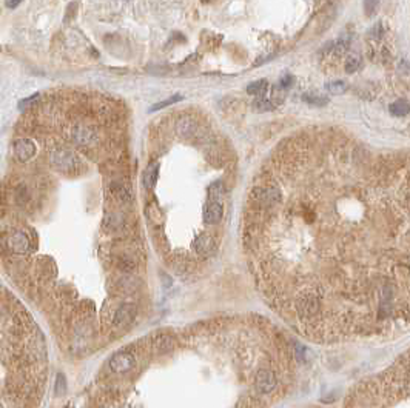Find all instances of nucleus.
I'll return each instance as SVG.
<instances>
[{
    "label": "nucleus",
    "instance_id": "25",
    "mask_svg": "<svg viewBox=\"0 0 410 408\" xmlns=\"http://www.w3.org/2000/svg\"><path fill=\"white\" fill-rule=\"evenodd\" d=\"M20 2H22V0H5V3H6V6H8L9 9H14V8H17Z\"/></svg>",
    "mask_w": 410,
    "mask_h": 408
},
{
    "label": "nucleus",
    "instance_id": "5",
    "mask_svg": "<svg viewBox=\"0 0 410 408\" xmlns=\"http://www.w3.org/2000/svg\"><path fill=\"white\" fill-rule=\"evenodd\" d=\"M136 316V308L135 305H130V304H124L119 307L116 311H114V316L111 319V323L117 328H121V326H125L128 325L131 320L135 319Z\"/></svg>",
    "mask_w": 410,
    "mask_h": 408
},
{
    "label": "nucleus",
    "instance_id": "14",
    "mask_svg": "<svg viewBox=\"0 0 410 408\" xmlns=\"http://www.w3.org/2000/svg\"><path fill=\"white\" fill-rule=\"evenodd\" d=\"M193 247L197 253H207L213 248V240H211V237H208L207 234H201L194 239Z\"/></svg>",
    "mask_w": 410,
    "mask_h": 408
},
{
    "label": "nucleus",
    "instance_id": "24",
    "mask_svg": "<svg viewBox=\"0 0 410 408\" xmlns=\"http://www.w3.org/2000/svg\"><path fill=\"white\" fill-rule=\"evenodd\" d=\"M292 82H293V77L290 76V74H287V76H284V77L281 79L279 87H281V88H288V87H292Z\"/></svg>",
    "mask_w": 410,
    "mask_h": 408
},
{
    "label": "nucleus",
    "instance_id": "18",
    "mask_svg": "<svg viewBox=\"0 0 410 408\" xmlns=\"http://www.w3.org/2000/svg\"><path fill=\"white\" fill-rule=\"evenodd\" d=\"M253 110L258 113H264V111H273L274 110V103L270 100H266L264 97H259L258 100L253 102Z\"/></svg>",
    "mask_w": 410,
    "mask_h": 408
},
{
    "label": "nucleus",
    "instance_id": "4",
    "mask_svg": "<svg viewBox=\"0 0 410 408\" xmlns=\"http://www.w3.org/2000/svg\"><path fill=\"white\" fill-rule=\"evenodd\" d=\"M276 384H277L276 374L272 370L262 368L255 376V388L258 390L259 394H269L270 391L274 390Z\"/></svg>",
    "mask_w": 410,
    "mask_h": 408
},
{
    "label": "nucleus",
    "instance_id": "7",
    "mask_svg": "<svg viewBox=\"0 0 410 408\" xmlns=\"http://www.w3.org/2000/svg\"><path fill=\"white\" fill-rule=\"evenodd\" d=\"M14 151H16V157L20 162H28L36 154V145L30 139H19L14 143Z\"/></svg>",
    "mask_w": 410,
    "mask_h": 408
},
{
    "label": "nucleus",
    "instance_id": "11",
    "mask_svg": "<svg viewBox=\"0 0 410 408\" xmlns=\"http://www.w3.org/2000/svg\"><path fill=\"white\" fill-rule=\"evenodd\" d=\"M267 90H269V82L266 79L251 82V84L247 87V92L250 94V96H255V97H264L266 96Z\"/></svg>",
    "mask_w": 410,
    "mask_h": 408
},
{
    "label": "nucleus",
    "instance_id": "6",
    "mask_svg": "<svg viewBox=\"0 0 410 408\" xmlns=\"http://www.w3.org/2000/svg\"><path fill=\"white\" fill-rule=\"evenodd\" d=\"M251 199L261 205L269 207L279 200V191L276 188H255L251 191Z\"/></svg>",
    "mask_w": 410,
    "mask_h": 408
},
{
    "label": "nucleus",
    "instance_id": "3",
    "mask_svg": "<svg viewBox=\"0 0 410 408\" xmlns=\"http://www.w3.org/2000/svg\"><path fill=\"white\" fill-rule=\"evenodd\" d=\"M135 365H136V358L133 355V351L130 350H121L114 353L108 362L110 370L116 374L128 373L135 368Z\"/></svg>",
    "mask_w": 410,
    "mask_h": 408
},
{
    "label": "nucleus",
    "instance_id": "19",
    "mask_svg": "<svg viewBox=\"0 0 410 408\" xmlns=\"http://www.w3.org/2000/svg\"><path fill=\"white\" fill-rule=\"evenodd\" d=\"M222 191H224V188H222V183L221 182H215V183H211L208 186V202H219V197L222 196Z\"/></svg>",
    "mask_w": 410,
    "mask_h": 408
},
{
    "label": "nucleus",
    "instance_id": "10",
    "mask_svg": "<svg viewBox=\"0 0 410 408\" xmlns=\"http://www.w3.org/2000/svg\"><path fill=\"white\" fill-rule=\"evenodd\" d=\"M157 170H159V163H150L147 167V170L143 171V176H142V181H143V185L147 189H151L157 181Z\"/></svg>",
    "mask_w": 410,
    "mask_h": 408
},
{
    "label": "nucleus",
    "instance_id": "23",
    "mask_svg": "<svg viewBox=\"0 0 410 408\" xmlns=\"http://www.w3.org/2000/svg\"><path fill=\"white\" fill-rule=\"evenodd\" d=\"M65 391V379L62 374L57 376V382H56V394L57 396H60V394H63Z\"/></svg>",
    "mask_w": 410,
    "mask_h": 408
},
{
    "label": "nucleus",
    "instance_id": "9",
    "mask_svg": "<svg viewBox=\"0 0 410 408\" xmlns=\"http://www.w3.org/2000/svg\"><path fill=\"white\" fill-rule=\"evenodd\" d=\"M92 139H94V133H92L91 128L88 127H84V125H79L76 127V130L73 131V140L77 143V145H81V146H87L92 142Z\"/></svg>",
    "mask_w": 410,
    "mask_h": 408
},
{
    "label": "nucleus",
    "instance_id": "22",
    "mask_svg": "<svg viewBox=\"0 0 410 408\" xmlns=\"http://www.w3.org/2000/svg\"><path fill=\"white\" fill-rule=\"evenodd\" d=\"M375 9H376V0H364V11L368 17L373 16Z\"/></svg>",
    "mask_w": 410,
    "mask_h": 408
},
{
    "label": "nucleus",
    "instance_id": "20",
    "mask_svg": "<svg viewBox=\"0 0 410 408\" xmlns=\"http://www.w3.org/2000/svg\"><path fill=\"white\" fill-rule=\"evenodd\" d=\"M183 97L181 96V94H175V96H171V97H168V99H165V100H162V102H159V103H154L151 108H150V111L153 113V111H159V110H162V108H165V106H170V105H175L176 102H179V100H182Z\"/></svg>",
    "mask_w": 410,
    "mask_h": 408
},
{
    "label": "nucleus",
    "instance_id": "2",
    "mask_svg": "<svg viewBox=\"0 0 410 408\" xmlns=\"http://www.w3.org/2000/svg\"><path fill=\"white\" fill-rule=\"evenodd\" d=\"M49 162L57 171L62 173H73L79 167V159L73 151L68 149H56L49 154Z\"/></svg>",
    "mask_w": 410,
    "mask_h": 408
},
{
    "label": "nucleus",
    "instance_id": "16",
    "mask_svg": "<svg viewBox=\"0 0 410 408\" xmlns=\"http://www.w3.org/2000/svg\"><path fill=\"white\" fill-rule=\"evenodd\" d=\"M360 65H361V57L358 56V54H350V56L346 59V65H344V68H346V73L352 74V73H355L356 70H358Z\"/></svg>",
    "mask_w": 410,
    "mask_h": 408
},
{
    "label": "nucleus",
    "instance_id": "8",
    "mask_svg": "<svg viewBox=\"0 0 410 408\" xmlns=\"http://www.w3.org/2000/svg\"><path fill=\"white\" fill-rule=\"evenodd\" d=\"M224 208L221 205V202H208L204 208V222L207 225L218 224L222 219Z\"/></svg>",
    "mask_w": 410,
    "mask_h": 408
},
{
    "label": "nucleus",
    "instance_id": "1",
    "mask_svg": "<svg viewBox=\"0 0 410 408\" xmlns=\"http://www.w3.org/2000/svg\"><path fill=\"white\" fill-rule=\"evenodd\" d=\"M46 379L44 333L23 302L0 283V408H39Z\"/></svg>",
    "mask_w": 410,
    "mask_h": 408
},
{
    "label": "nucleus",
    "instance_id": "13",
    "mask_svg": "<svg viewBox=\"0 0 410 408\" xmlns=\"http://www.w3.org/2000/svg\"><path fill=\"white\" fill-rule=\"evenodd\" d=\"M111 194L114 196V199L117 200H121V202H128L131 199V193H130V189L122 185V183H119V182H114L111 183Z\"/></svg>",
    "mask_w": 410,
    "mask_h": 408
},
{
    "label": "nucleus",
    "instance_id": "15",
    "mask_svg": "<svg viewBox=\"0 0 410 408\" xmlns=\"http://www.w3.org/2000/svg\"><path fill=\"white\" fill-rule=\"evenodd\" d=\"M325 90L330 94H335V96H338V94H344V92L347 91V84L344 80H335V82H330V84H327Z\"/></svg>",
    "mask_w": 410,
    "mask_h": 408
},
{
    "label": "nucleus",
    "instance_id": "17",
    "mask_svg": "<svg viewBox=\"0 0 410 408\" xmlns=\"http://www.w3.org/2000/svg\"><path fill=\"white\" fill-rule=\"evenodd\" d=\"M302 100L307 102L309 105H313V106H325L328 103L327 97H322V96H318V94H304L302 96Z\"/></svg>",
    "mask_w": 410,
    "mask_h": 408
},
{
    "label": "nucleus",
    "instance_id": "26",
    "mask_svg": "<svg viewBox=\"0 0 410 408\" xmlns=\"http://www.w3.org/2000/svg\"><path fill=\"white\" fill-rule=\"evenodd\" d=\"M204 3H208V2H211V0H202Z\"/></svg>",
    "mask_w": 410,
    "mask_h": 408
},
{
    "label": "nucleus",
    "instance_id": "21",
    "mask_svg": "<svg viewBox=\"0 0 410 408\" xmlns=\"http://www.w3.org/2000/svg\"><path fill=\"white\" fill-rule=\"evenodd\" d=\"M39 100H41V94H33L31 97H26L19 103V110H30Z\"/></svg>",
    "mask_w": 410,
    "mask_h": 408
},
{
    "label": "nucleus",
    "instance_id": "12",
    "mask_svg": "<svg viewBox=\"0 0 410 408\" xmlns=\"http://www.w3.org/2000/svg\"><path fill=\"white\" fill-rule=\"evenodd\" d=\"M389 110L393 116L396 117H404L409 114L410 111V105H409V100L407 99H398L396 102H393L390 106H389Z\"/></svg>",
    "mask_w": 410,
    "mask_h": 408
}]
</instances>
